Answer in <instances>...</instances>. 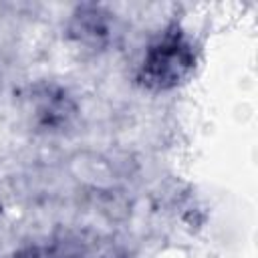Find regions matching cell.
<instances>
[{
  "label": "cell",
  "instance_id": "1",
  "mask_svg": "<svg viewBox=\"0 0 258 258\" xmlns=\"http://www.w3.org/2000/svg\"><path fill=\"white\" fill-rule=\"evenodd\" d=\"M198 64V42L181 24L171 22L145 46L133 81L147 93H167L189 83Z\"/></svg>",
  "mask_w": 258,
  "mask_h": 258
},
{
  "label": "cell",
  "instance_id": "2",
  "mask_svg": "<svg viewBox=\"0 0 258 258\" xmlns=\"http://www.w3.org/2000/svg\"><path fill=\"white\" fill-rule=\"evenodd\" d=\"M22 111L28 127L40 135H64L81 119L77 95L52 79H38L24 89Z\"/></svg>",
  "mask_w": 258,
  "mask_h": 258
},
{
  "label": "cell",
  "instance_id": "3",
  "mask_svg": "<svg viewBox=\"0 0 258 258\" xmlns=\"http://www.w3.org/2000/svg\"><path fill=\"white\" fill-rule=\"evenodd\" d=\"M64 36L83 50L103 52L119 36V18L107 4L81 2L71 8L64 20Z\"/></svg>",
  "mask_w": 258,
  "mask_h": 258
},
{
  "label": "cell",
  "instance_id": "4",
  "mask_svg": "<svg viewBox=\"0 0 258 258\" xmlns=\"http://www.w3.org/2000/svg\"><path fill=\"white\" fill-rule=\"evenodd\" d=\"M10 258H87V254L69 242H32L14 250Z\"/></svg>",
  "mask_w": 258,
  "mask_h": 258
},
{
  "label": "cell",
  "instance_id": "5",
  "mask_svg": "<svg viewBox=\"0 0 258 258\" xmlns=\"http://www.w3.org/2000/svg\"><path fill=\"white\" fill-rule=\"evenodd\" d=\"M87 258H135V256H133L129 250H125V248L107 246V248L97 250L95 254H87Z\"/></svg>",
  "mask_w": 258,
  "mask_h": 258
}]
</instances>
